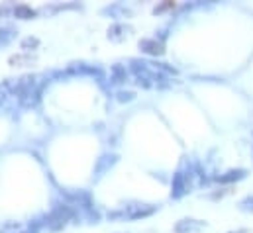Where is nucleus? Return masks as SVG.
<instances>
[{"mask_svg": "<svg viewBox=\"0 0 253 233\" xmlns=\"http://www.w3.org/2000/svg\"><path fill=\"white\" fill-rule=\"evenodd\" d=\"M202 227H204V223L198 219H181L175 225V231L177 233H198Z\"/></svg>", "mask_w": 253, "mask_h": 233, "instance_id": "1", "label": "nucleus"}, {"mask_svg": "<svg viewBox=\"0 0 253 233\" xmlns=\"http://www.w3.org/2000/svg\"><path fill=\"white\" fill-rule=\"evenodd\" d=\"M155 212V206H132L128 212H126V215L128 217H144V215H149Z\"/></svg>", "mask_w": 253, "mask_h": 233, "instance_id": "2", "label": "nucleus"}, {"mask_svg": "<svg viewBox=\"0 0 253 233\" xmlns=\"http://www.w3.org/2000/svg\"><path fill=\"white\" fill-rule=\"evenodd\" d=\"M140 47H142L144 51H148V53H153V55L163 53V45L157 43L155 39H144V41H140Z\"/></svg>", "mask_w": 253, "mask_h": 233, "instance_id": "3", "label": "nucleus"}, {"mask_svg": "<svg viewBox=\"0 0 253 233\" xmlns=\"http://www.w3.org/2000/svg\"><path fill=\"white\" fill-rule=\"evenodd\" d=\"M228 175H235V178H241V176H243L241 171H237V173H228ZM218 180H220V182H228V180H233V176H220Z\"/></svg>", "mask_w": 253, "mask_h": 233, "instance_id": "4", "label": "nucleus"}]
</instances>
